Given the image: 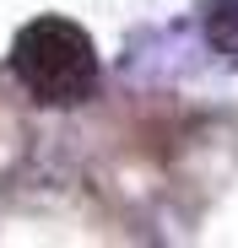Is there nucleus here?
Listing matches in <instances>:
<instances>
[{"label":"nucleus","instance_id":"f257e3e1","mask_svg":"<svg viewBox=\"0 0 238 248\" xmlns=\"http://www.w3.org/2000/svg\"><path fill=\"white\" fill-rule=\"evenodd\" d=\"M11 70L38 103L60 108V103L92 97L103 60H98V44L87 38V27H76L65 16H33L11 44Z\"/></svg>","mask_w":238,"mask_h":248}]
</instances>
